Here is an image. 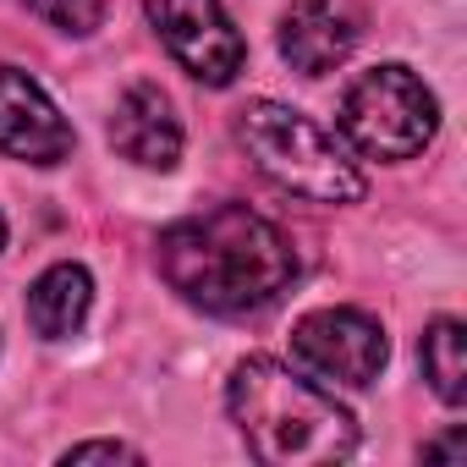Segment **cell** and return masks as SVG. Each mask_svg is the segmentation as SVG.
I'll return each mask as SVG.
<instances>
[{
	"mask_svg": "<svg viewBox=\"0 0 467 467\" xmlns=\"http://www.w3.org/2000/svg\"><path fill=\"white\" fill-rule=\"evenodd\" d=\"M418 358H423V379L434 385V396L462 407L467 401V330H462V319H434L423 330Z\"/></svg>",
	"mask_w": 467,
	"mask_h": 467,
	"instance_id": "cell-11",
	"label": "cell"
},
{
	"mask_svg": "<svg viewBox=\"0 0 467 467\" xmlns=\"http://www.w3.org/2000/svg\"><path fill=\"white\" fill-rule=\"evenodd\" d=\"M385 358H390V341H385L379 319L363 308H314L292 330V363L330 390L336 385L341 390L374 385Z\"/></svg>",
	"mask_w": 467,
	"mask_h": 467,
	"instance_id": "cell-5",
	"label": "cell"
},
{
	"mask_svg": "<svg viewBox=\"0 0 467 467\" xmlns=\"http://www.w3.org/2000/svg\"><path fill=\"white\" fill-rule=\"evenodd\" d=\"M61 462L72 467V462H143V456H138L132 445H121V440H83V445H72Z\"/></svg>",
	"mask_w": 467,
	"mask_h": 467,
	"instance_id": "cell-13",
	"label": "cell"
},
{
	"mask_svg": "<svg viewBox=\"0 0 467 467\" xmlns=\"http://www.w3.org/2000/svg\"><path fill=\"white\" fill-rule=\"evenodd\" d=\"M225 407L243 445L270 467H319L358 451V418L336 390L281 358H248L231 368Z\"/></svg>",
	"mask_w": 467,
	"mask_h": 467,
	"instance_id": "cell-2",
	"label": "cell"
},
{
	"mask_svg": "<svg viewBox=\"0 0 467 467\" xmlns=\"http://www.w3.org/2000/svg\"><path fill=\"white\" fill-rule=\"evenodd\" d=\"M358 39H363L358 0H292L281 17V56L303 78H325L347 67Z\"/></svg>",
	"mask_w": 467,
	"mask_h": 467,
	"instance_id": "cell-8",
	"label": "cell"
},
{
	"mask_svg": "<svg viewBox=\"0 0 467 467\" xmlns=\"http://www.w3.org/2000/svg\"><path fill=\"white\" fill-rule=\"evenodd\" d=\"M110 149L143 171H171L182 160V121L154 83H132L110 110Z\"/></svg>",
	"mask_w": 467,
	"mask_h": 467,
	"instance_id": "cell-9",
	"label": "cell"
},
{
	"mask_svg": "<svg viewBox=\"0 0 467 467\" xmlns=\"http://www.w3.org/2000/svg\"><path fill=\"white\" fill-rule=\"evenodd\" d=\"M149 23L160 28V39L182 72H192L209 88L237 83L248 45H243L237 23L225 17L220 0H149Z\"/></svg>",
	"mask_w": 467,
	"mask_h": 467,
	"instance_id": "cell-6",
	"label": "cell"
},
{
	"mask_svg": "<svg viewBox=\"0 0 467 467\" xmlns=\"http://www.w3.org/2000/svg\"><path fill=\"white\" fill-rule=\"evenodd\" d=\"M94 308V275L83 265H50L34 286H28V325L45 341H67L83 330Z\"/></svg>",
	"mask_w": 467,
	"mask_h": 467,
	"instance_id": "cell-10",
	"label": "cell"
},
{
	"mask_svg": "<svg viewBox=\"0 0 467 467\" xmlns=\"http://www.w3.org/2000/svg\"><path fill=\"white\" fill-rule=\"evenodd\" d=\"M423 456H429V462H434V456H467V434H462V429H451L445 440H429V445H423Z\"/></svg>",
	"mask_w": 467,
	"mask_h": 467,
	"instance_id": "cell-14",
	"label": "cell"
},
{
	"mask_svg": "<svg viewBox=\"0 0 467 467\" xmlns=\"http://www.w3.org/2000/svg\"><path fill=\"white\" fill-rule=\"evenodd\" d=\"M154 259L165 286L214 319L265 314L297 281V254L286 231L248 203H214L203 214L165 225Z\"/></svg>",
	"mask_w": 467,
	"mask_h": 467,
	"instance_id": "cell-1",
	"label": "cell"
},
{
	"mask_svg": "<svg viewBox=\"0 0 467 467\" xmlns=\"http://www.w3.org/2000/svg\"><path fill=\"white\" fill-rule=\"evenodd\" d=\"M434 127H440V105L429 83L401 61L358 72L336 105V138L358 160H412L429 149Z\"/></svg>",
	"mask_w": 467,
	"mask_h": 467,
	"instance_id": "cell-4",
	"label": "cell"
},
{
	"mask_svg": "<svg viewBox=\"0 0 467 467\" xmlns=\"http://www.w3.org/2000/svg\"><path fill=\"white\" fill-rule=\"evenodd\" d=\"M0 154L28 160V165H61L72 154L67 116L17 67H0Z\"/></svg>",
	"mask_w": 467,
	"mask_h": 467,
	"instance_id": "cell-7",
	"label": "cell"
},
{
	"mask_svg": "<svg viewBox=\"0 0 467 467\" xmlns=\"http://www.w3.org/2000/svg\"><path fill=\"white\" fill-rule=\"evenodd\" d=\"M23 6L34 12V17H45L50 28H61V34H94L99 28V17H105V0H23Z\"/></svg>",
	"mask_w": 467,
	"mask_h": 467,
	"instance_id": "cell-12",
	"label": "cell"
},
{
	"mask_svg": "<svg viewBox=\"0 0 467 467\" xmlns=\"http://www.w3.org/2000/svg\"><path fill=\"white\" fill-rule=\"evenodd\" d=\"M0 248H6V220H0Z\"/></svg>",
	"mask_w": 467,
	"mask_h": 467,
	"instance_id": "cell-15",
	"label": "cell"
},
{
	"mask_svg": "<svg viewBox=\"0 0 467 467\" xmlns=\"http://www.w3.org/2000/svg\"><path fill=\"white\" fill-rule=\"evenodd\" d=\"M237 143L275 187H286L308 203H358L363 198V171H358L352 149L292 105L254 99L248 110H237Z\"/></svg>",
	"mask_w": 467,
	"mask_h": 467,
	"instance_id": "cell-3",
	"label": "cell"
}]
</instances>
